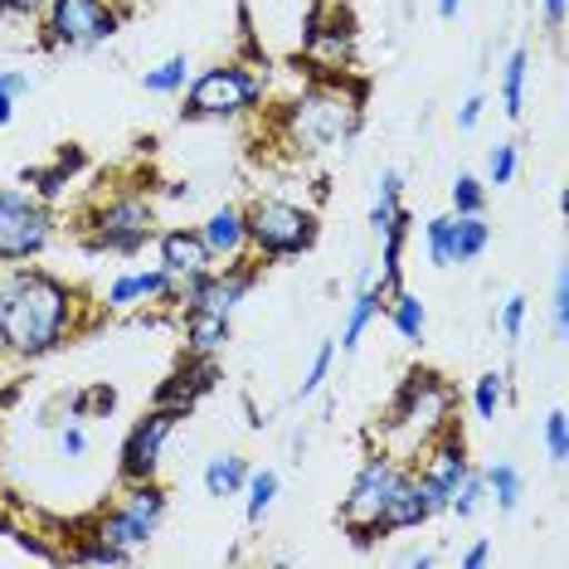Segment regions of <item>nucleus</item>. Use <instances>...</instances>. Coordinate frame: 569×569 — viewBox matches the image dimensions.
Returning a JSON list of instances; mask_svg holds the SVG:
<instances>
[{"label": "nucleus", "instance_id": "c756f323", "mask_svg": "<svg viewBox=\"0 0 569 569\" xmlns=\"http://www.w3.org/2000/svg\"><path fill=\"white\" fill-rule=\"evenodd\" d=\"M186 79H190V59L186 54H171L166 63H157V69H147V93H180L186 88Z\"/></svg>", "mask_w": 569, "mask_h": 569}, {"label": "nucleus", "instance_id": "a18cd8bd", "mask_svg": "<svg viewBox=\"0 0 569 569\" xmlns=\"http://www.w3.org/2000/svg\"><path fill=\"white\" fill-rule=\"evenodd\" d=\"M546 6V16H550V24H560L565 20V0H540Z\"/></svg>", "mask_w": 569, "mask_h": 569}, {"label": "nucleus", "instance_id": "a19ab883", "mask_svg": "<svg viewBox=\"0 0 569 569\" xmlns=\"http://www.w3.org/2000/svg\"><path fill=\"white\" fill-rule=\"evenodd\" d=\"M555 327H560V336L569 331V278L565 273L555 278Z\"/></svg>", "mask_w": 569, "mask_h": 569}, {"label": "nucleus", "instance_id": "6e6552de", "mask_svg": "<svg viewBox=\"0 0 569 569\" xmlns=\"http://www.w3.org/2000/svg\"><path fill=\"white\" fill-rule=\"evenodd\" d=\"M161 521H166V491L157 482H127V497L112 511L98 516L93 536L108 540V546H118L122 555H137L151 536H157Z\"/></svg>", "mask_w": 569, "mask_h": 569}, {"label": "nucleus", "instance_id": "7ed1b4c3", "mask_svg": "<svg viewBox=\"0 0 569 569\" xmlns=\"http://www.w3.org/2000/svg\"><path fill=\"white\" fill-rule=\"evenodd\" d=\"M409 468H399L390 452H375V458L360 462L351 491H346V507H341V521L351 530V546L356 550H370L375 540H385V507H390L399 477Z\"/></svg>", "mask_w": 569, "mask_h": 569}, {"label": "nucleus", "instance_id": "de8ad7c7", "mask_svg": "<svg viewBox=\"0 0 569 569\" xmlns=\"http://www.w3.org/2000/svg\"><path fill=\"white\" fill-rule=\"evenodd\" d=\"M458 6H462V0H438V16L452 20V16H458Z\"/></svg>", "mask_w": 569, "mask_h": 569}, {"label": "nucleus", "instance_id": "72a5a7b5", "mask_svg": "<svg viewBox=\"0 0 569 569\" xmlns=\"http://www.w3.org/2000/svg\"><path fill=\"white\" fill-rule=\"evenodd\" d=\"M482 497H487V487H482V472H468V477H462V482H458V491H452L448 511L468 521V516H477V507H482Z\"/></svg>", "mask_w": 569, "mask_h": 569}, {"label": "nucleus", "instance_id": "39448f33", "mask_svg": "<svg viewBox=\"0 0 569 569\" xmlns=\"http://www.w3.org/2000/svg\"><path fill=\"white\" fill-rule=\"evenodd\" d=\"M448 405L452 399L433 370H409L405 385H399V395H395V405H390V423H385V429H390V438L409 433L405 448L423 452L433 433L448 429Z\"/></svg>", "mask_w": 569, "mask_h": 569}, {"label": "nucleus", "instance_id": "a211bd4d", "mask_svg": "<svg viewBox=\"0 0 569 569\" xmlns=\"http://www.w3.org/2000/svg\"><path fill=\"white\" fill-rule=\"evenodd\" d=\"M176 282L166 268H141V273H122L118 282L108 288V307L112 312H122V307H141V302H161V297H171Z\"/></svg>", "mask_w": 569, "mask_h": 569}, {"label": "nucleus", "instance_id": "7c9ffc66", "mask_svg": "<svg viewBox=\"0 0 569 569\" xmlns=\"http://www.w3.org/2000/svg\"><path fill=\"white\" fill-rule=\"evenodd\" d=\"M243 491H249V521H263V511L273 507L278 497V472H249V482H243Z\"/></svg>", "mask_w": 569, "mask_h": 569}, {"label": "nucleus", "instance_id": "4c0bfd02", "mask_svg": "<svg viewBox=\"0 0 569 569\" xmlns=\"http://www.w3.org/2000/svg\"><path fill=\"white\" fill-rule=\"evenodd\" d=\"M521 331H526V297H507V307H501V336L521 341Z\"/></svg>", "mask_w": 569, "mask_h": 569}, {"label": "nucleus", "instance_id": "b1692460", "mask_svg": "<svg viewBox=\"0 0 569 569\" xmlns=\"http://www.w3.org/2000/svg\"><path fill=\"white\" fill-rule=\"evenodd\" d=\"M482 487H487V497L497 501V511H507V516L521 507V497H526V477L516 462H491L482 472Z\"/></svg>", "mask_w": 569, "mask_h": 569}, {"label": "nucleus", "instance_id": "dca6fc26", "mask_svg": "<svg viewBox=\"0 0 569 569\" xmlns=\"http://www.w3.org/2000/svg\"><path fill=\"white\" fill-rule=\"evenodd\" d=\"M161 268L171 273V282H196L214 268V253L204 249L200 229H166L161 234Z\"/></svg>", "mask_w": 569, "mask_h": 569}, {"label": "nucleus", "instance_id": "c03bdc74", "mask_svg": "<svg viewBox=\"0 0 569 569\" xmlns=\"http://www.w3.org/2000/svg\"><path fill=\"white\" fill-rule=\"evenodd\" d=\"M491 560V540H472L468 550H462V569H482Z\"/></svg>", "mask_w": 569, "mask_h": 569}, {"label": "nucleus", "instance_id": "79ce46f5", "mask_svg": "<svg viewBox=\"0 0 569 569\" xmlns=\"http://www.w3.org/2000/svg\"><path fill=\"white\" fill-rule=\"evenodd\" d=\"M482 108H487V98H468L458 108V132H472L477 122H482Z\"/></svg>", "mask_w": 569, "mask_h": 569}, {"label": "nucleus", "instance_id": "c85d7f7f", "mask_svg": "<svg viewBox=\"0 0 569 569\" xmlns=\"http://www.w3.org/2000/svg\"><path fill=\"white\" fill-rule=\"evenodd\" d=\"M472 409H477V419H497L501 409H507V375L501 370H491L477 380V390H472Z\"/></svg>", "mask_w": 569, "mask_h": 569}, {"label": "nucleus", "instance_id": "f8f14e48", "mask_svg": "<svg viewBox=\"0 0 569 569\" xmlns=\"http://www.w3.org/2000/svg\"><path fill=\"white\" fill-rule=\"evenodd\" d=\"M472 472V462H468V448H462V433L458 429H443L438 433V443L423 448V468L413 472L419 477V487H423V497H429V511H448V501H452V491H458V482Z\"/></svg>", "mask_w": 569, "mask_h": 569}, {"label": "nucleus", "instance_id": "20e7f679", "mask_svg": "<svg viewBox=\"0 0 569 569\" xmlns=\"http://www.w3.org/2000/svg\"><path fill=\"white\" fill-rule=\"evenodd\" d=\"M243 234L258 258H297L307 253L321 234L317 214L292 200H253L243 210Z\"/></svg>", "mask_w": 569, "mask_h": 569}, {"label": "nucleus", "instance_id": "5701e85b", "mask_svg": "<svg viewBox=\"0 0 569 569\" xmlns=\"http://www.w3.org/2000/svg\"><path fill=\"white\" fill-rule=\"evenodd\" d=\"M375 186L380 190H375V204H370V229L385 234V229H395L405 219V180H399V171H385Z\"/></svg>", "mask_w": 569, "mask_h": 569}, {"label": "nucleus", "instance_id": "473e14b6", "mask_svg": "<svg viewBox=\"0 0 569 569\" xmlns=\"http://www.w3.org/2000/svg\"><path fill=\"white\" fill-rule=\"evenodd\" d=\"M112 409H118V390H112L108 380L88 385V390L73 399V419H88V413H112Z\"/></svg>", "mask_w": 569, "mask_h": 569}, {"label": "nucleus", "instance_id": "bb28decb", "mask_svg": "<svg viewBox=\"0 0 569 569\" xmlns=\"http://www.w3.org/2000/svg\"><path fill=\"white\" fill-rule=\"evenodd\" d=\"M526 79H530V59H526V49H516L507 59V69H501V112L511 122L526 112Z\"/></svg>", "mask_w": 569, "mask_h": 569}, {"label": "nucleus", "instance_id": "9b49d317", "mask_svg": "<svg viewBox=\"0 0 569 569\" xmlns=\"http://www.w3.org/2000/svg\"><path fill=\"white\" fill-rule=\"evenodd\" d=\"M176 423H180V413H171V409H151L147 419L132 423V433L122 438V462H118L122 482H157L161 452L171 443Z\"/></svg>", "mask_w": 569, "mask_h": 569}, {"label": "nucleus", "instance_id": "2f4dec72", "mask_svg": "<svg viewBox=\"0 0 569 569\" xmlns=\"http://www.w3.org/2000/svg\"><path fill=\"white\" fill-rule=\"evenodd\" d=\"M487 210V186L477 176L452 180V214H482Z\"/></svg>", "mask_w": 569, "mask_h": 569}, {"label": "nucleus", "instance_id": "a878e982", "mask_svg": "<svg viewBox=\"0 0 569 569\" xmlns=\"http://www.w3.org/2000/svg\"><path fill=\"white\" fill-rule=\"evenodd\" d=\"M385 307H390V321L395 331L405 336V341H423V327H429V312H423V302L405 288H395L390 297H385Z\"/></svg>", "mask_w": 569, "mask_h": 569}, {"label": "nucleus", "instance_id": "423d86ee", "mask_svg": "<svg viewBox=\"0 0 569 569\" xmlns=\"http://www.w3.org/2000/svg\"><path fill=\"white\" fill-rule=\"evenodd\" d=\"M151 234H157V214H151L147 196H137V190L102 200L88 214V249L93 253H137L147 249Z\"/></svg>", "mask_w": 569, "mask_h": 569}, {"label": "nucleus", "instance_id": "1a4fd4ad", "mask_svg": "<svg viewBox=\"0 0 569 569\" xmlns=\"http://www.w3.org/2000/svg\"><path fill=\"white\" fill-rule=\"evenodd\" d=\"M118 6L112 0H49L44 30L54 49H98L118 34Z\"/></svg>", "mask_w": 569, "mask_h": 569}, {"label": "nucleus", "instance_id": "ea45409f", "mask_svg": "<svg viewBox=\"0 0 569 569\" xmlns=\"http://www.w3.org/2000/svg\"><path fill=\"white\" fill-rule=\"evenodd\" d=\"M44 10H49V0H0V16H16V20H34Z\"/></svg>", "mask_w": 569, "mask_h": 569}, {"label": "nucleus", "instance_id": "58836bf2", "mask_svg": "<svg viewBox=\"0 0 569 569\" xmlns=\"http://www.w3.org/2000/svg\"><path fill=\"white\" fill-rule=\"evenodd\" d=\"M59 452H63V458H83V452H88V433L79 429V423H63V429H59Z\"/></svg>", "mask_w": 569, "mask_h": 569}, {"label": "nucleus", "instance_id": "f704fd0d", "mask_svg": "<svg viewBox=\"0 0 569 569\" xmlns=\"http://www.w3.org/2000/svg\"><path fill=\"white\" fill-rule=\"evenodd\" d=\"M546 452H550L555 468H565L569 462V413L565 409H555L546 419Z\"/></svg>", "mask_w": 569, "mask_h": 569}, {"label": "nucleus", "instance_id": "e433bc0d", "mask_svg": "<svg viewBox=\"0 0 569 569\" xmlns=\"http://www.w3.org/2000/svg\"><path fill=\"white\" fill-rule=\"evenodd\" d=\"M331 360H336V346L327 341V346H321V351L312 356V370H307V380L297 385V395H302V399H312V395L321 390V385H327V375H331Z\"/></svg>", "mask_w": 569, "mask_h": 569}, {"label": "nucleus", "instance_id": "4be33fe9", "mask_svg": "<svg viewBox=\"0 0 569 569\" xmlns=\"http://www.w3.org/2000/svg\"><path fill=\"white\" fill-rule=\"evenodd\" d=\"M229 341V317L214 312H186V351L190 356H214Z\"/></svg>", "mask_w": 569, "mask_h": 569}, {"label": "nucleus", "instance_id": "393cba45", "mask_svg": "<svg viewBox=\"0 0 569 569\" xmlns=\"http://www.w3.org/2000/svg\"><path fill=\"white\" fill-rule=\"evenodd\" d=\"M243 482H249V462L239 458V452H219V458H210V468H204V491L210 497H239Z\"/></svg>", "mask_w": 569, "mask_h": 569}, {"label": "nucleus", "instance_id": "aec40b11", "mask_svg": "<svg viewBox=\"0 0 569 569\" xmlns=\"http://www.w3.org/2000/svg\"><path fill=\"white\" fill-rule=\"evenodd\" d=\"M380 307H385L380 282H375L370 273H360V292L351 297V312H346V327H341V351H356L360 336H366V327L380 317Z\"/></svg>", "mask_w": 569, "mask_h": 569}, {"label": "nucleus", "instance_id": "cd10ccee", "mask_svg": "<svg viewBox=\"0 0 569 569\" xmlns=\"http://www.w3.org/2000/svg\"><path fill=\"white\" fill-rule=\"evenodd\" d=\"M59 560H73V565H127L132 555H122L118 546H108V540H98L93 530L79 540V546H69V550H59Z\"/></svg>", "mask_w": 569, "mask_h": 569}, {"label": "nucleus", "instance_id": "0eeeda50", "mask_svg": "<svg viewBox=\"0 0 569 569\" xmlns=\"http://www.w3.org/2000/svg\"><path fill=\"white\" fill-rule=\"evenodd\" d=\"M263 98V79L243 63H219L204 69L186 93V118H243Z\"/></svg>", "mask_w": 569, "mask_h": 569}, {"label": "nucleus", "instance_id": "49530a36", "mask_svg": "<svg viewBox=\"0 0 569 569\" xmlns=\"http://www.w3.org/2000/svg\"><path fill=\"white\" fill-rule=\"evenodd\" d=\"M10 118H16V98H6V93H0V127H6Z\"/></svg>", "mask_w": 569, "mask_h": 569}, {"label": "nucleus", "instance_id": "f3484780", "mask_svg": "<svg viewBox=\"0 0 569 569\" xmlns=\"http://www.w3.org/2000/svg\"><path fill=\"white\" fill-rule=\"evenodd\" d=\"M200 239H204V249L214 253V263H219V258H224V263L243 258V253H249V234H243V210H234V204L214 210V214L200 224Z\"/></svg>", "mask_w": 569, "mask_h": 569}, {"label": "nucleus", "instance_id": "6ab92c4d", "mask_svg": "<svg viewBox=\"0 0 569 569\" xmlns=\"http://www.w3.org/2000/svg\"><path fill=\"white\" fill-rule=\"evenodd\" d=\"M429 497H423V487H419V477L405 472L399 477V487H395V497H390V507H385V536H395V530H413V526H423L429 521Z\"/></svg>", "mask_w": 569, "mask_h": 569}, {"label": "nucleus", "instance_id": "9d476101", "mask_svg": "<svg viewBox=\"0 0 569 569\" xmlns=\"http://www.w3.org/2000/svg\"><path fill=\"white\" fill-rule=\"evenodd\" d=\"M54 219H49L44 200L30 190H0V263H30L44 253Z\"/></svg>", "mask_w": 569, "mask_h": 569}, {"label": "nucleus", "instance_id": "2eb2a0df", "mask_svg": "<svg viewBox=\"0 0 569 569\" xmlns=\"http://www.w3.org/2000/svg\"><path fill=\"white\" fill-rule=\"evenodd\" d=\"M219 385V366H214V356H186V366H176L166 380L157 385V409H171L186 419L190 409L200 405L204 395H210Z\"/></svg>", "mask_w": 569, "mask_h": 569}, {"label": "nucleus", "instance_id": "4468645a", "mask_svg": "<svg viewBox=\"0 0 569 569\" xmlns=\"http://www.w3.org/2000/svg\"><path fill=\"white\" fill-rule=\"evenodd\" d=\"M253 282H258V268H239V258H234V263L210 268V273L196 278V282H180V297H186V312L229 317L243 297L253 292Z\"/></svg>", "mask_w": 569, "mask_h": 569}, {"label": "nucleus", "instance_id": "f03ea898", "mask_svg": "<svg viewBox=\"0 0 569 569\" xmlns=\"http://www.w3.org/2000/svg\"><path fill=\"white\" fill-rule=\"evenodd\" d=\"M356 122H360V88H346L341 79L312 83L282 112V127H288L292 147H302V151L341 147V141L356 132Z\"/></svg>", "mask_w": 569, "mask_h": 569}, {"label": "nucleus", "instance_id": "412c9836", "mask_svg": "<svg viewBox=\"0 0 569 569\" xmlns=\"http://www.w3.org/2000/svg\"><path fill=\"white\" fill-rule=\"evenodd\" d=\"M79 166H83V151H79V147H63L54 166H30V171H24V186H34L30 196H40V200L49 204V200L63 196V186L73 180V171H79Z\"/></svg>", "mask_w": 569, "mask_h": 569}, {"label": "nucleus", "instance_id": "37998d69", "mask_svg": "<svg viewBox=\"0 0 569 569\" xmlns=\"http://www.w3.org/2000/svg\"><path fill=\"white\" fill-rule=\"evenodd\" d=\"M0 93H6V98H20V93H30V73L0 69Z\"/></svg>", "mask_w": 569, "mask_h": 569}, {"label": "nucleus", "instance_id": "f257e3e1", "mask_svg": "<svg viewBox=\"0 0 569 569\" xmlns=\"http://www.w3.org/2000/svg\"><path fill=\"white\" fill-rule=\"evenodd\" d=\"M79 297L44 268H16L0 288V346L20 360H40L73 336Z\"/></svg>", "mask_w": 569, "mask_h": 569}, {"label": "nucleus", "instance_id": "ddd939ff", "mask_svg": "<svg viewBox=\"0 0 569 569\" xmlns=\"http://www.w3.org/2000/svg\"><path fill=\"white\" fill-rule=\"evenodd\" d=\"M423 239H429V258L438 268L452 263H472L482 258V249L491 243V229L482 214H438L423 224Z\"/></svg>", "mask_w": 569, "mask_h": 569}, {"label": "nucleus", "instance_id": "c9c22d12", "mask_svg": "<svg viewBox=\"0 0 569 569\" xmlns=\"http://www.w3.org/2000/svg\"><path fill=\"white\" fill-rule=\"evenodd\" d=\"M511 176H516V147L511 141H497L487 161V186H511Z\"/></svg>", "mask_w": 569, "mask_h": 569}]
</instances>
